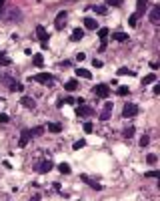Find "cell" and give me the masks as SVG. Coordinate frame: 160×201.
Wrapping results in <instances>:
<instances>
[{
	"instance_id": "obj_12",
	"label": "cell",
	"mask_w": 160,
	"mask_h": 201,
	"mask_svg": "<svg viewBox=\"0 0 160 201\" xmlns=\"http://www.w3.org/2000/svg\"><path fill=\"white\" fill-rule=\"evenodd\" d=\"M8 88H10V91H14V93H22V91H24V85H20L18 80H10V82H8Z\"/></svg>"
},
{
	"instance_id": "obj_20",
	"label": "cell",
	"mask_w": 160,
	"mask_h": 201,
	"mask_svg": "<svg viewBox=\"0 0 160 201\" xmlns=\"http://www.w3.org/2000/svg\"><path fill=\"white\" fill-rule=\"evenodd\" d=\"M58 171L62 175H70V171H72V169H70V165H68V163H60V165H58Z\"/></svg>"
},
{
	"instance_id": "obj_15",
	"label": "cell",
	"mask_w": 160,
	"mask_h": 201,
	"mask_svg": "<svg viewBox=\"0 0 160 201\" xmlns=\"http://www.w3.org/2000/svg\"><path fill=\"white\" fill-rule=\"evenodd\" d=\"M76 76H80V79H92V73L86 70V68H76Z\"/></svg>"
},
{
	"instance_id": "obj_34",
	"label": "cell",
	"mask_w": 160,
	"mask_h": 201,
	"mask_svg": "<svg viewBox=\"0 0 160 201\" xmlns=\"http://www.w3.org/2000/svg\"><path fill=\"white\" fill-rule=\"evenodd\" d=\"M108 6H122V0H108Z\"/></svg>"
},
{
	"instance_id": "obj_42",
	"label": "cell",
	"mask_w": 160,
	"mask_h": 201,
	"mask_svg": "<svg viewBox=\"0 0 160 201\" xmlns=\"http://www.w3.org/2000/svg\"><path fill=\"white\" fill-rule=\"evenodd\" d=\"M30 201H40V195H34V197H32Z\"/></svg>"
},
{
	"instance_id": "obj_36",
	"label": "cell",
	"mask_w": 160,
	"mask_h": 201,
	"mask_svg": "<svg viewBox=\"0 0 160 201\" xmlns=\"http://www.w3.org/2000/svg\"><path fill=\"white\" fill-rule=\"evenodd\" d=\"M128 93H130V91H128V87H120L118 88V94H120V97H126Z\"/></svg>"
},
{
	"instance_id": "obj_39",
	"label": "cell",
	"mask_w": 160,
	"mask_h": 201,
	"mask_svg": "<svg viewBox=\"0 0 160 201\" xmlns=\"http://www.w3.org/2000/svg\"><path fill=\"white\" fill-rule=\"evenodd\" d=\"M92 123H84V131H86V133H92Z\"/></svg>"
},
{
	"instance_id": "obj_29",
	"label": "cell",
	"mask_w": 160,
	"mask_h": 201,
	"mask_svg": "<svg viewBox=\"0 0 160 201\" xmlns=\"http://www.w3.org/2000/svg\"><path fill=\"white\" fill-rule=\"evenodd\" d=\"M118 74H128V76H134V70H130V68H126V67H122V68H118Z\"/></svg>"
},
{
	"instance_id": "obj_18",
	"label": "cell",
	"mask_w": 160,
	"mask_h": 201,
	"mask_svg": "<svg viewBox=\"0 0 160 201\" xmlns=\"http://www.w3.org/2000/svg\"><path fill=\"white\" fill-rule=\"evenodd\" d=\"M112 38L116 40V42H126V40H128V34L126 32H114Z\"/></svg>"
},
{
	"instance_id": "obj_26",
	"label": "cell",
	"mask_w": 160,
	"mask_h": 201,
	"mask_svg": "<svg viewBox=\"0 0 160 201\" xmlns=\"http://www.w3.org/2000/svg\"><path fill=\"white\" fill-rule=\"evenodd\" d=\"M82 147H86V141H84V139L76 141V143H74V145H72V149H74V151H80V149H82Z\"/></svg>"
},
{
	"instance_id": "obj_3",
	"label": "cell",
	"mask_w": 160,
	"mask_h": 201,
	"mask_svg": "<svg viewBox=\"0 0 160 201\" xmlns=\"http://www.w3.org/2000/svg\"><path fill=\"white\" fill-rule=\"evenodd\" d=\"M66 18H68L66 10L58 12V16H56V20H54V28H56V30H62V28L66 26Z\"/></svg>"
},
{
	"instance_id": "obj_21",
	"label": "cell",
	"mask_w": 160,
	"mask_h": 201,
	"mask_svg": "<svg viewBox=\"0 0 160 201\" xmlns=\"http://www.w3.org/2000/svg\"><path fill=\"white\" fill-rule=\"evenodd\" d=\"M64 88H66V91H76V88H78V82H76V80H68L66 85H64Z\"/></svg>"
},
{
	"instance_id": "obj_6",
	"label": "cell",
	"mask_w": 160,
	"mask_h": 201,
	"mask_svg": "<svg viewBox=\"0 0 160 201\" xmlns=\"http://www.w3.org/2000/svg\"><path fill=\"white\" fill-rule=\"evenodd\" d=\"M20 18H22V12H20L18 8H12L6 14V20H10V22H20Z\"/></svg>"
},
{
	"instance_id": "obj_24",
	"label": "cell",
	"mask_w": 160,
	"mask_h": 201,
	"mask_svg": "<svg viewBox=\"0 0 160 201\" xmlns=\"http://www.w3.org/2000/svg\"><path fill=\"white\" fill-rule=\"evenodd\" d=\"M82 179L86 181L88 185H90V187H94V189H100V183H96V181H92L90 179V177H86V175H82Z\"/></svg>"
},
{
	"instance_id": "obj_1",
	"label": "cell",
	"mask_w": 160,
	"mask_h": 201,
	"mask_svg": "<svg viewBox=\"0 0 160 201\" xmlns=\"http://www.w3.org/2000/svg\"><path fill=\"white\" fill-rule=\"evenodd\" d=\"M30 80H34V82H42V85H46V87H52L54 85V76L48 73H38L34 74V76H30Z\"/></svg>"
},
{
	"instance_id": "obj_41",
	"label": "cell",
	"mask_w": 160,
	"mask_h": 201,
	"mask_svg": "<svg viewBox=\"0 0 160 201\" xmlns=\"http://www.w3.org/2000/svg\"><path fill=\"white\" fill-rule=\"evenodd\" d=\"M76 58H78V60H84V58H86V54H84V52H78V54H76Z\"/></svg>"
},
{
	"instance_id": "obj_37",
	"label": "cell",
	"mask_w": 160,
	"mask_h": 201,
	"mask_svg": "<svg viewBox=\"0 0 160 201\" xmlns=\"http://www.w3.org/2000/svg\"><path fill=\"white\" fill-rule=\"evenodd\" d=\"M148 143H150V137H148V135H144V137L140 139V145H142V147H146Z\"/></svg>"
},
{
	"instance_id": "obj_33",
	"label": "cell",
	"mask_w": 160,
	"mask_h": 201,
	"mask_svg": "<svg viewBox=\"0 0 160 201\" xmlns=\"http://www.w3.org/2000/svg\"><path fill=\"white\" fill-rule=\"evenodd\" d=\"M146 161H148V163H150V165H154V163H156V161H158V157H156V155H152V153H150V155H148V157H146Z\"/></svg>"
},
{
	"instance_id": "obj_22",
	"label": "cell",
	"mask_w": 160,
	"mask_h": 201,
	"mask_svg": "<svg viewBox=\"0 0 160 201\" xmlns=\"http://www.w3.org/2000/svg\"><path fill=\"white\" fill-rule=\"evenodd\" d=\"M98 38L102 40V42H106V38H108V28H98Z\"/></svg>"
},
{
	"instance_id": "obj_4",
	"label": "cell",
	"mask_w": 160,
	"mask_h": 201,
	"mask_svg": "<svg viewBox=\"0 0 160 201\" xmlns=\"http://www.w3.org/2000/svg\"><path fill=\"white\" fill-rule=\"evenodd\" d=\"M52 167H54L52 161H50V159H44V161H40V163H38V165H36L34 169H36L38 173H48V171H50Z\"/></svg>"
},
{
	"instance_id": "obj_32",
	"label": "cell",
	"mask_w": 160,
	"mask_h": 201,
	"mask_svg": "<svg viewBox=\"0 0 160 201\" xmlns=\"http://www.w3.org/2000/svg\"><path fill=\"white\" fill-rule=\"evenodd\" d=\"M124 137H134V127H128V129H124Z\"/></svg>"
},
{
	"instance_id": "obj_35",
	"label": "cell",
	"mask_w": 160,
	"mask_h": 201,
	"mask_svg": "<svg viewBox=\"0 0 160 201\" xmlns=\"http://www.w3.org/2000/svg\"><path fill=\"white\" fill-rule=\"evenodd\" d=\"M146 177H150V179H158V177H160V173H158V171H148V173H146Z\"/></svg>"
},
{
	"instance_id": "obj_16",
	"label": "cell",
	"mask_w": 160,
	"mask_h": 201,
	"mask_svg": "<svg viewBox=\"0 0 160 201\" xmlns=\"http://www.w3.org/2000/svg\"><path fill=\"white\" fill-rule=\"evenodd\" d=\"M20 103H22V105H24L26 109H34V107H36L34 99H30V97H22V100H20Z\"/></svg>"
},
{
	"instance_id": "obj_23",
	"label": "cell",
	"mask_w": 160,
	"mask_h": 201,
	"mask_svg": "<svg viewBox=\"0 0 160 201\" xmlns=\"http://www.w3.org/2000/svg\"><path fill=\"white\" fill-rule=\"evenodd\" d=\"M92 10L96 14H100V16H104V14L108 12V6H92Z\"/></svg>"
},
{
	"instance_id": "obj_14",
	"label": "cell",
	"mask_w": 160,
	"mask_h": 201,
	"mask_svg": "<svg viewBox=\"0 0 160 201\" xmlns=\"http://www.w3.org/2000/svg\"><path fill=\"white\" fill-rule=\"evenodd\" d=\"M84 28H88V30H96L98 28V22L94 18H84Z\"/></svg>"
},
{
	"instance_id": "obj_8",
	"label": "cell",
	"mask_w": 160,
	"mask_h": 201,
	"mask_svg": "<svg viewBox=\"0 0 160 201\" xmlns=\"http://www.w3.org/2000/svg\"><path fill=\"white\" fill-rule=\"evenodd\" d=\"M36 36L40 38V42H46V44H48V38H50V36H48V32L44 30V26H42V24H38V26H36Z\"/></svg>"
},
{
	"instance_id": "obj_25",
	"label": "cell",
	"mask_w": 160,
	"mask_h": 201,
	"mask_svg": "<svg viewBox=\"0 0 160 201\" xmlns=\"http://www.w3.org/2000/svg\"><path fill=\"white\" fill-rule=\"evenodd\" d=\"M154 80H156V74H146V76H144V79H142V85H150V82H154Z\"/></svg>"
},
{
	"instance_id": "obj_7",
	"label": "cell",
	"mask_w": 160,
	"mask_h": 201,
	"mask_svg": "<svg viewBox=\"0 0 160 201\" xmlns=\"http://www.w3.org/2000/svg\"><path fill=\"white\" fill-rule=\"evenodd\" d=\"M110 115H112V103L108 100L106 105H104V109H102V113H100V121H108Z\"/></svg>"
},
{
	"instance_id": "obj_19",
	"label": "cell",
	"mask_w": 160,
	"mask_h": 201,
	"mask_svg": "<svg viewBox=\"0 0 160 201\" xmlns=\"http://www.w3.org/2000/svg\"><path fill=\"white\" fill-rule=\"evenodd\" d=\"M148 6V0H138V6H136V14H142Z\"/></svg>"
},
{
	"instance_id": "obj_31",
	"label": "cell",
	"mask_w": 160,
	"mask_h": 201,
	"mask_svg": "<svg viewBox=\"0 0 160 201\" xmlns=\"http://www.w3.org/2000/svg\"><path fill=\"white\" fill-rule=\"evenodd\" d=\"M0 64H4V67H8V64H10V58H8L4 52H0Z\"/></svg>"
},
{
	"instance_id": "obj_9",
	"label": "cell",
	"mask_w": 160,
	"mask_h": 201,
	"mask_svg": "<svg viewBox=\"0 0 160 201\" xmlns=\"http://www.w3.org/2000/svg\"><path fill=\"white\" fill-rule=\"evenodd\" d=\"M30 137H32V135H30V131H22V133H20L18 147H20V149H24V147L28 145V141H30Z\"/></svg>"
},
{
	"instance_id": "obj_43",
	"label": "cell",
	"mask_w": 160,
	"mask_h": 201,
	"mask_svg": "<svg viewBox=\"0 0 160 201\" xmlns=\"http://www.w3.org/2000/svg\"><path fill=\"white\" fill-rule=\"evenodd\" d=\"M4 2H6V0H0V4H4Z\"/></svg>"
},
{
	"instance_id": "obj_10",
	"label": "cell",
	"mask_w": 160,
	"mask_h": 201,
	"mask_svg": "<svg viewBox=\"0 0 160 201\" xmlns=\"http://www.w3.org/2000/svg\"><path fill=\"white\" fill-rule=\"evenodd\" d=\"M76 115H78V117H90V115H94V109L84 107V105H80V107H78V111H76Z\"/></svg>"
},
{
	"instance_id": "obj_40",
	"label": "cell",
	"mask_w": 160,
	"mask_h": 201,
	"mask_svg": "<svg viewBox=\"0 0 160 201\" xmlns=\"http://www.w3.org/2000/svg\"><path fill=\"white\" fill-rule=\"evenodd\" d=\"M8 121H10V119H8V115H4V113L0 115V123H8Z\"/></svg>"
},
{
	"instance_id": "obj_38",
	"label": "cell",
	"mask_w": 160,
	"mask_h": 201,
	"mask_svg": "<svg viewBox=\"0 0 160 201\" xmlns=\"http://www.w3.org/2000/svg\"><path fill=\"white\" fill-rule=\"evenodd\" d=\"M102 64H104V62H102V60H98V58H94V60H92V67H94V68H100Z\"/></svg>"
},
{
	"instance_id": "obj_28",
	"label": "cell",
	"mask_w": 160,
	"mask_h": 201,
	"mask_svg": "<svg viewBox=\"0 0 160 201\" xmlns=\"http://www.w3.org/2000/svg\"><path fill=\"white\" fill-rule=\"evenodd\" d=\"M32 60H34V64H36V67H42V62H44L42 54H34V56H32Z\"/></svg>"
},
{
	"instance_id": "obj_30",
	"label": "cell",
	"mask_w": 160,
	"mask_h": 201,
	"mask_svg": "<svg viewBox=\"0 0 160 201\" xmlns=\"http://www.w3.org/2000/svg\"><path fill=\"white\" fill-rule=\"evenodd\" d=\"M136 22H138V14L134 12V14H130V18H128V24H130V26H136Z\"/></svg>"
},
{
	"instance_id": "obj_27",
	"label": "cell",
	"mask_w": 160,
	"mask_h": 201,
	"mask_svg": "<svg viewBox=\"0 0 160 201\" xmlns=\"http://www.w3.org/2000/svg\"><path fill=\"white\" fill-rule=\"evenodd\" d=\"M42 133H44V127H34L32 131H30V135H32V137H40Z\"/></svg>"
},
{
	"instance_id": "obj_13",
	"label": "cell",
	"mask_w": 160,
	"mask_h": 201,
	"mask_svg": "<svg viewBox=\"0 0 160 201\" xmlns=\"http://www.w3.org/2000/svg\"><path fill=\"white\" fill-rule=\"evenodd\" d=\"M70 38H72L74 42L82 40V38H84V28H74V30H72V36H70Z\"/></svg>"
},
{
	"instance_id": "obj_5",
	"label": "cell",
	"mask_w": 160,
	"mask_h": 201,
	"mask_svg": "<svg viewBox=\"0 0 160 201\" xmlns=\"http://www.w3.org/2000/svg\"><path fill=\"white\" fill-rule=\"evenodd\" d=\"M94 94L100 97V99H106L108 94H110V87H108V85H96V87H94Z\"/></svg>"
},
{
	"instance_id": "obj_2",
	"label": "cell",
	"mask_w": 160,
	"mask_h": 201,
	"mask_svg": "<svg viewBox=\"0 0 160 201\" xmlns=\"http://www.w3.org/2000/svg\"><path fill=\"white\" fill-rule=\"evenodd\" d=\"M138 115V105H134V103H126L124 109H122V117L124 119H132Z\"/></svg>"
},
{
	"instance_id": "obj_17",
	"label": "cell",
	"mask_w": 160,
	"mask_h": 201,
	"mask_svg": "<svg viewBox=\"0 0 160 201\" xmlns=\"http://www.w3.org/2000/svg\"><path fill=\"white\" fill-rule=\"evenodd\" d=\"M44 129H46V131H50V133H60V131H62V127H60L58 123H48Z\"/></svg>"
},
{
	"instance_id": "obj_11",
	"label": "cell",
	"mask_w": 160,
	"mask_h": 201,
	"mask_svg": "<svg viewBox=\"0 0 160 201\" xmlns=\"http://www.w3.org/2000/svg\"><path fill=\"white\" fill-rule=\"evenodd\" d=\"M150 22H152V24H158L160 22V6H154L152 10H150Z\"/></svg>"
}]
</instances>
